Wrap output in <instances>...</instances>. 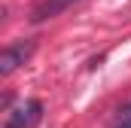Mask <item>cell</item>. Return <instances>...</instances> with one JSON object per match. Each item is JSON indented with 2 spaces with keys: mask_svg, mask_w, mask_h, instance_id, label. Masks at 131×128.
Returning a JSON list of instances; mask_svg holds the SVG:
<instances>
[{
  "mask_svg": "<svg viewBox=\"0 0 131 128\" xmlns=\"http://www.w3.org/2000/svg\"><path fill=\"white\" fill-rule=\"evenodd\" d=\"M34 40H18V43H9L3 52H0V76H9L18 64H25L34 55Z\"/></svg>",
  "mask_w": 131,
  "mask_h": 128,
  "instance_id": "6da1fadb",
  "label": "cell"
},
{
  "mask_svg": "<svg viewBox=\"0 0 131 128\" xmlns=\"http://www.w3.org/2000/svg\"><path fill=\"white\" fill-rule=\"evenodd\" d=\"M43 119V101H25L21 107H15V110H9V116H6V125L3 128H34L37 122Z\"/></svg>",
  "mask_w": 131,
  "mask_h": 128,
  "instance_id": "7a4b0ae2",
  "label": "cell"
},
{
  "mask_svg": "<svg viewBox=\"0 0 131 128\" xmlns=\"http://www.w3.org/2000/svg\"><path fill=\"white\" fill-rule=\"evenodd\" d=\"M73 3H79V0H40L31 9V22L40 25V22H46V18H55V15H61L64 9H70Z\"/></svg>",
  "mask_w": 131,
  "mask_h": 128,
  "instance_id": "3957f363",
  "label": "cell"
},
{
  "mask_svg": "<svg viewBox=\"0 0 131 128\" xmlns=\"http://www.w3.org/2000/svg\"><path fill=\"white\" fill-rule=\"evenodd\" d=\"M125 122H128V125H125V128H131V110H128V113H125Z\"/></svg>",
  "mask_w": 131,
  "mask_h": 128,
  "instance_id": "277c9868",
  "label": "cell"
}]
</instances>
